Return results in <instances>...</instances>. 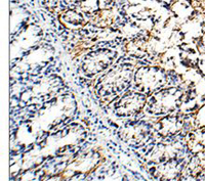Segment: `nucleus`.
Returning a JSON list of instances; mask_svg holds the SVG:
<instances>
[{"label": "nucleus", "mask_w": 205, "mask_h": 181, "mask_svg": "<svg viewBox=\"0 0 205 181\" xmlns=\"http://www.w3.org/2000/svg\"><path fill=\"white\" fill-rule=\"evenodd\" d=\"M116 53L110 49H98L88 53L81 64V71L87 77L104 73L113 65Z\"/></svg>", "instance_id": "39448f33"}, {"label": "nucleus", "mask_w": 205, "mask_h": 181, "mask_svg": "<svg viewBox=\"0 0 205 181\" xmlns=\"http://www.w3.org/2000/svg\"><path fill=\"white\" fill-rule=\"evenodd\" d=\"M186 90L179 87H165L153 92L146 104V112L153 116H167L185 102Z\"/></svg>", "instance_id": "f03ea898"}, {"label": "nucleus", "mask_w": 205, "mask_h": 181, "mask_svg": "<svg viewBox=\"0 0 205 181\" xmlns=\"http://www.w3.org/2000/svg\"><path fill=\"white\" fill-rule=\"evenodd\" d=\"M168 81V71L163 67L145 66L135 70L133 85L138 91L151 95L155 91L167 87Z\"/></svg>", "instance_id": "7ed1b4c3"}, {"label": "nucleus", "mask_w": 205, "mask_h": 181, "mask_svg": "<svg viewBox=\"0 0 205 181\" xmlns=\"http://www.w3.org/2000/svg\"><path fill=\"white\" fill-rule=\"evenodd\" d=\"M135 67L129 64H121L112 67L97 81L95 90L101 98L115 97L126 92L134 78Z\"/></svg>", "instance_id": "f257e3e1"}, {"label": "nucleus", "mask_w": 205, "mask_h": 181, "mask_svg": "<svg viewBox=\"0 0 205 181\" xmlns=\"http://www.w3.org/2000/svg\"><path fill=\"white\" fill-rule=\"evenodd\" d=\"M147 100L145 93L138 90H128L114 104V114L120 118L138 116L146 108Z\"/></svg>", "instance_id": "20e7f679"}, {"label": "nucleus", "mask_w": 205, "mask_h": 181, "mask_svg": "<svg viewBox=\"0 0 205 181\" xmlns=\"http://www.w3.org/2000/svg\"><path fill=\"white\" fill-rule=\"evenodd\" d=\"M126 53L133 58H144L147 56L148 46L145 40L133 39L129 41L125 46Z\"/></svg>", "instance_id": "423d86ee"}]
</instances>
